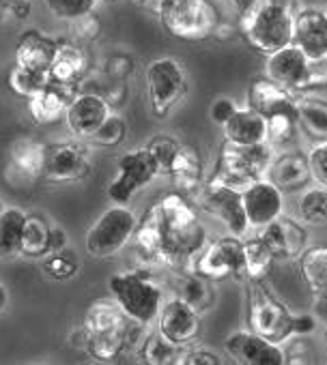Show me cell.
<instances>
[{
	"label": "cell",
	"mask_w": 327,
	"mask_h": 365,
	"mask_svg": "<svg viewBox=\"0 0 327 365\" xmlns=\"http://www.w3.org/2000/svg\"><path fill=\"white\" fill-rule=\"evenodd\" d=\"M194 273L205 275L213 282L220 279H246V247L243 241L235 235L222 237L213 243H207L198 254L192 267Z\"/></svg>",
	"instance_id": "4fadbf2b"
},
{
	"label": "cell",
	"mask_w": 327,
	"mask_h": 365,
	"mask_svg": "<svg viewBox=\"0 0 327 365\" xmlns=\"http://www.w3.org/2000/svg\"><path fill=\"white\" fill-rule=\"evenodd\" d=\"M237 110V103L233 99H226V97H220L211 103L209 108V118L216 123V125H224Z\"/></svg>",
	"instance_id": "7dc6e473"
},
{
	"label": "cell",
	"mask_w": 327,
	"mask_h": 365,
	"mask_svg": "<svg viewBox=\"0 0 327 365\" xmlns=\"http://www.w3.org/2000/svg\"><path fill=\"white\" fill-rule=\"evenodd\" d=\"M297 114H299V129L314 140H327V101L316 97H299L297 99Z\"/></svg>",
	"instance_id": "4dcf8cb0"
},
{
	"label": "cell",
	"mask_w": 327,
	"mask_h": 365,
	"mask_svg": "<svg viewBox=\"0 0 327 365\" xmlns=\"http://www.w3.org/2000/svg\"><path fill=\"white\" fill-rule=\"evenodd\" d=\"M46 9L56 18L65 22H74L82 16H89L95 11L97 0H44Z\"/></svg>",
	"instance_id": "f35d334b"
},
{
	"label": "cell",
	"mask_w": 327,
	"mask_h": 365,
	"mask_svg": "<svg viewBox=\"0 0 327 365\" xmlns=\"http://www.w3.org/2000/svg\"><path fill=\"white\" fill-rule=\"evenodd\" d=\"M61 37H52L37 29H29L20 35L16 46V63L33 71L48 73L50 65L59 52Z\"/></svg>",
	"instance_id": "cb8c5ba5"
},
{
	"label": "cell",
	"mask_w": 327,
	"mask_h": 365,
	"mask_svg": "<svg viewBox=\"0 0 327 365\" xmlns=\"http://www.w3.org/2000/svg\"><path fill=\"white\" fill-rule=\"evenodd\" d=\"M293 43H297L310 58L327 56V14L318 7L297 11Z\"/></svg>",
	"instance_id": "d4e9b609"
},
{
	"label": "cell",
	"mask_w": 327,
	"mask_h": 365,
	"mask_svg": "<svg viewBox=\"0 0 327 365\" xmlns=\"http://www.w3.org/2000/svg\"><path fill=\"white\" fill-rule=\"evenodd\" d=\"M112 114V106L99 93H82L76 95L67 106L65 123L69 131L78 138H91L97 127Z\"/></svg>",
	"instance_id": "ffe728a7"
},
{
	"label": "cell",
	"mask_w": 327,
	"mask_h": 365,
	"mask_svg": "<svg viewBox=\"0 0 327 365\" xmlns=\"http://www.w3.org/2000/svg\"><path fill=\"white\" fill-rule=\"evenodd\" d=\"M131 69H134V65H131V58L129 56H114V58L108 61V73L112 78L123 80V78H127L131 73Z\"/></svg>",
	"instance_id": "c3c4849f"
},
{
	"label": "cell",
	"mask_w": 327,
	"mask_h": 365,
	"mask_svg": "<svg viewBox=\"0 0 327 365\" xmlns=\"http://www.w3.org/2000/svg\"><path fill=\"white\" fill-rule=\"evenodd\" d=\"M31 16V0H0V24L22 22Z\"/></svg>",
	"instance_id": "ee69618b"
},
{
	"label": "cell",
	"mask_w": 327,
	"mask_h": 365,
	"mask_svg": "<svg viewBox=\"0 0 327 365\" xmlns=\"http://www.w3.org/2000/svg\"><path fill=\"white\" fill-rule=\"evenodd\" d=\"M246 41L265 56L293 43L295 14L288 7L258 0L256 7L241 18Z\"/></svg>",
	"instance_id": "5b68a950"
},
{
	"label": "cell",
	"mask_w": 327,
	"mask_h": 365,
	"mask_svg": "<svg viewBox=\"0 0 327 365\" xmlns=\"http://www.w3.org/2000/svg\"><path fill=\"white\" fill-rule=\"evenodd\" d=\"M157 16L166 33L181 41L207 39L220 26V14L213 0H166Z\"/></svg>",
	"instance_id": "ba28073f"
},
{
	"label": "cell",
	"mask_w": 327,
	"mask_h": 365,
	"mask_svg": "<svg viewBox=\"0 0 327 365\" xmlns=\"http://www.w3.org/2000/svg\"><path fill=\"white\" fill-rule=\"evenodd\" d=\"M78 95V84H63L50 80L44 91L29 99V112L39 125H54L65 118L67 106Z\"/></svg>",
	"instance_id": "7402d4cb"
},
{
	"label": "cell",
	"mask_w": 327,
	"mask_h": 365,
	"mask_svg": "<svg viewBox=\"0 0 327 365\" xmlns=\"http://www.w3.org/2000/svg\"><path fill=\"white\" fill-rule=\"evenodd\" d=\"M166 176L173 178L181 194L198 192V187L203 185V161L198 150L190 144H181Z\"/></svg>",
	"instance_id": "4316f807"
},
{
	"label": "cell",
	"mask_w": 327,
	"mask_h": 365,
	"mask_svg": "<svg viewBox=\"0 0 327 365\" xmlns=\"http://www.w3.org/2000/svg\"><path fill=\"white\" fill-rule=\"evenodd\" d=\"M50 82V76L48 73H41V71H33L29 67H22V65H14V69L9 71V78H7V84L11 88V93L20 99H31L35 97L39 91L46 88V84Z\"/></svg>",
	"instance_id": "d590c367"
},
{
	"label": "cell",
	"mask_w": 327,
	"mask_h": 365,
	"mask_svg": "<svg viewBox=\"0 0 327 365\" xmlns=\"http://www.w3.org/2000/svg\"><path fill=\"white\" fill-rule=\"evenodd\" d=\"M267 178L282 190V194H295L301 192L312 180L310 161L299 150H286L271 159Z\"/></svg>",
	"instance_id": "603a6c76"
},
{
	"label": "cell",
	"mask_w": 327,
	"mask_h": 365,
	"mask_svg": "<svg viewBox=\"0 0 327 365\" xmlns=\"http://www.w3.org/2000/svg\"><path fill=\"white\" fill-rule=\"evenodd\" d=\"M323 11H325V14H327V5H325V7H323Z\"/></svg>",
	"instance_id": "680465c9"
},
{
	"label": "cell",
	"mask_w": 327,
	"mask_h": 365,
	"mask_svg": "<svg viewBox=\"0 0 327 365\" xmlns=\"http://www.w3.org/2000/svg\"><path fill=\"white\" fill-rule=\"evenodd\" d=\"M261 239L265 241L267 250L271 252L273 260H293L299 258L308 243V232L301 222L286 217L284 213L261 228Z\"/></svg>",
	"instance_id": "d6986e66"
},
{
	"label": "cell",
	"mask_w": 327,
	"mask_h": 365,
	"mask_svg": "<svg viewBox=\"0 0 327 365\" xmlns=\"http://www.w3.org/2000/svg\"><path fill=\"white\" fill-rule=\"evenodd\" d=\"M265 76L293 95L327 86V56L310 58L297 43H288L265 61Z\"/></svg>",
	"instance_id": "277c9868"
},
{
	"label": "cell",
	"mask_w": 327,
	"mask_h": 365,
	"mask_svg": "<svg viewBox=\"0 0 327 365\" xmlns=\"http://www.w3.org/2000/svg\"><path fill=\"white\" fill-rule=\"evenodd\" d=\"M67 245H69L67 232L63 228H59V226H52V232H50V254L52 252H59V250H63Z\"/></svg>",
	"instance_id": "f907efd6"
},
{
	"label": "cell",
	"mask_w": 327,
	"mask_h": 365,
	"mask_svg": "<svg viewBox=\"0 0 327 365\" xmlns=\"http://www.w3.org/2000/svg\"><path fill=\"white\" fill-rule=\"evenodd\" d=\"M108 288L114 303L134 322L146 327L153 320H157L159 309L164 305V288L159 286L149 267L114 273L108 279Z\"/></svg>",
	"instance_id": "3957f363"
},
{
	"label": "cell",
	"mask_w": 327,
	"mask_h": 365,
	"mask_svg": "<svg viewBox=\"0 0 327 365\" xmlns=\"http://www.w3.org/2000/svg\"><path fill=\"white\" fill-rule=\"evenodd\" d=\"M267 3H273V5H282V7H293V0H267Z\"/></svg>",
	"instance_id": "9f6ffc18"
},
{
	"label": "cell",
	"mask_w": 327,
	"mask_h": 365,
	"mask_svg": "<svg viewBox=\"0 0 327 365\" xmlns=\"http://www.w3.org/2000/svg\"><path fill=\"white\" fill-rule=\"evenodd\" d=\"M138 220L125 205L106 209L86 232V252L95 258H112L121 254L136 235Z\"/></svg>",
	"instance_id": "9c48e42d"
},
{
	"label": "cell",
	"mask_w": 327,
	"mask_h": 365,
	"mask_svg": "<svg viewBox=\"0 0 327 365\" xmlns=\"http://www.w3.org/2000/svg\"><path fill=\"white\" fill-rule=\"evenodd\" d=\"M138 3H140L142 7H146L149 11H153V14H159L161 5L166 3V0H138Z\"/></svg>",
	"instance_id": "db71d44e"
},
{
	"label": "cell",
	"mask_w": 327,
	"mask_h": 365,
	"mask_svg": "<svg viewBox=\"0 0 327 365\" xmlns=\"http://www.w3.org/2000/svg\"><path fill=\"white\" fill-rule=\"evenodd\" d=\"M7 303H9V290L3 284H0V312L7 307Z\"/></svg>",
	"instance_id": "11a10c76"
},
{
	"label": "cell",
	"mask_w": 327,
	"mask_h": 365,
	"mask_svg": "<svg viewBox=\"0 0 327 365\" xmlns=\"http://www.w3.org/2000/svg\"><path fill=\"white\" fill-rule=\"evenodd\" d=\"M297 217L306 226H325L327 224V187L316 185L299 194Z\"/></svg>",
	"instance_id": "e575fe53"
},
{
	"label": "cell",
	"mask_w": 327,
	"mask_h": 365,
	"mask_svg": "<svg viewBox=\"0 0 327 365\" xmlns=\"http://www.w3.org/2000/svg\"><path fill=\"white\" fill-rule=\"evenodd\" d=\"M248 106L254 108L256 112H261L265 118L280 116V114L299 116L297 114V97L291 91H286L282 84L269 80L267 76L252 80V84L248 88Z\"/></svg>",
	"instance_id": "44dd1931"
},
{
	"label": "cell",
	"mask_w": 327,
	"mask_h": 365,
	"mask_svg": "<svg viewBox=\"0 0 327 365\" xmlns=\"http://www.w3.org/2000/svg\"><path fill=\"white\" fill-rule=\"evenodd\" d=\"M179 146H181V142H177V140L171 138V135H155V138L146 144V148L151 150V155H153V159H155V163H157L159 174H168V168H171V163H173V159H175Z\"/></svg>",
	"instance_id": "60d3db41"
},
{
	"label": "cell",
	"mask_w": 327,
	"mask_h": 365,
	"mask_svg": "<svg viewBox=\"0 0 327 365\" xmlns=\"http://www.w3.org/2000/svg\"><path fill=\"white\" fill-rule=\"evenodd\" d=\"M243 247H246V279H265L276 262L265 241L261 237H254L243 241Z\"/></svg>",
	"instance_id": "8d00e7d4"
},
{
	"label": "cell",
	"mask_w": 327,
	"mask_h": 365,
	"mask_svg": "<svg viewBox=\"0 0 327 365\" xmlns=\"http://www.w3.org/2000/svg\"><path fill=\"white\" fill-rule=\"evenodd\" d=\"M224 350L231 354L233 361L241 365H284L288 363L286 352L280 344L265 339L254 331H237L226 337Z\"/></svg>",
	"instance_id": "2e32d148"
},
{
	"label": "cell",
	"mask_w": 327,
	"mask_h": 365,
	"mask_svg": "<svg viewBox=\"0 0 327 365\" xmlns=\"http://www.w3.org/2000/svg\"><path fill=\"white\" fill-rule=\"evenodd\" d=\"M308 161H310L312 178L318 182V185L327 187V140L318 142V146H314L310 150Z\"/></svg>",
	"instance_id": "f6af8a7d"
},
{
	"label": "cell",
	"mask_w": 327,
	"mask_h": 365,
	"mask_svg": "<svg viewBox=\"0 0 327 365\" xmlns=\"http://www.w3.org/2000/svg\"><path fill=\"white\" fill-rule=\"evenodd\" d=\"M157 174V163L146 146L127 150L119 157L116 176L108 185V198L114 205H127Z\"/></svg>",
	"instance_id": "7c38bea8"
},
{
	"label": "cell",
	"mask_w": 327,
	"mask_h": 365,
	"mask_svg": "<svg viewBox=\"0 0 327 365\" xmlns=\"http://www.w3.org/2000/svg\"><path fill=\"white\" fill-rule=\"evenodd\" d=\"M271 159H273V148L269 142L235 144V142L224 140L218 153V163H216V172L211 178L226 182V185H233V187H246L267 174Z\"/></svg>",
	"instance_id": "8992f818"
},
{
	"label": "cell",
	"mask_w": 327,
	"mask_h": 365,
	"mask_svg": "<svg viewBox=\"0 0 327 365\" xmlns=\"http://www.w3.org/2000/svg\"><path fill=\"white\" fill-rule=\"evenodd\" d=\"M248 284V322L250 331L273 344L293 337L295 314L271 292L265 279H246Z\"/></svg>",
	"instance_id": "52a82bcc"
},
{
	"label": "cell",
	"mask_w": 327,
	"mask_h": 365,
	"mask_svg": "<svg viewBox=\"0 0 327 365\" xmlns=\"http://www.w3.org/2000/svg\"><path fill=\"white\" fill-rule=\"evenodd\" d=\"M46 146L35 138H18L7 153V176L18 185H31L44 176Z\"/></svg>",
	"instance_id": "ac0fdd59"
},
{
	"label": "cell",
	"mask_w": 327,
	"mask_h": 365,
	"mask_svg": "<svg viewBox=\"0 0 327 365\" xmlns=\"http://www.w3.org/2000/svg\"><path fill=\"white\" fill-rule=\"evenodd\" d=\"M181 363L183 365H220L222 359L209 348H190L183 352Z\"/></svg>",
	"instance_id": "bcb514c9"
},
{
	"label": "cell",
	"mask_w": 327,
	"mask_h": 365,
	"mask_svg": "<svg viewBox=\"0 0 327 365\" xmlns=\"http://www.w3.org/2000/svg\"><path fill=\"white\" fill-rule=\"evenodd\" d=\"M5 211V207H3V202H0V213H3Z\"/></svg>",
	"instance_id": "6f0895ef"
},
{
	"label": "cell",
	"mask_w": 327,
	"mask_h": 365,
	"mask_svg": "<svg viewBox=\"0 0 327 365\" xmlns=\"http://www.w3.org/2000/svg\"><path fill=\"white\" fill-rule=\"evenodd\" d=\"M226 3H228L231 7H235V9H237L239 18H243L246 14H250V11L256 7L258 0H226Z\"/></svg>",
	"instance_id": "f5cc1de1"
},
{
	"label": "cell",
	"mask_w": 327,
	"mask_h": 365,
	"mask_svg": "<svg viewBox=\"0 0 327 365\" xmlns=\"http://www.w3.org/2000/svg\"><path fill=\"white\" fill-rule=\"evenodd\" d=\"M125 138H127V125H125L123 116L112 112L89 140L95 146H119Z\"/></svg>",
	"instance_id": "ab89813d"
},
{
	"label": "cell",
	"mask_w": 327,
	"mask_h": 365,
	"mask_svg": "<svg viewBox=\"0 0 327 365\" xmlns=\"http://www.w3.org/2000/svg\"><path fill=\"white\" fill-rule=\"evenodd\" d=\"M91 174V161L78 142H54L46 146V163H44V180L54 185H67V182L84 180Z\"/></svg>",
	"instance_id": "5bb4252c"
},
{
	"label": "cell",
	"mask_w": 327,
	"mask_h": 365,
	"mask_svg": "<svg viewBox=\"0 0 327 365\" xmlns=\"http://www.w3.org/2000/svg\"><path fill=\"white\" fill-rule=\"evenodd\" d=\"M44 271L59 282L71 279L78 271H80V256L67 245L59 252H52L48 256H44Z\"/></svg>",
	"instance_id": "74e56055"
},
{
	"label": "cell",
	"mask_w": 327,
	"mask_h": 365,
	"mask_svg": "<svg viewBox=\"0 0 327 365\" xmlns=\"http://www.w3.org/2000/svg\"><path fill=\"white\" fill-rule=\"evenodd\" d=\"M86 54L80 48V43H76L74 39H61L59 52L50 65V80L54 82H63V84H78L82 80V76L86 73Z\"/></svg>",
	"instance_id": "83f0119b"
},
{
	"label": "cell",
	"mask_w": 327,
	"mask_h": 365,
	"mask_svg": "<svg viewBox=\"0 0 327 365\" xmlns=\"http://www.w3.org/2000/svg\"><path fill=\"white\" fill-rule=\"evenodd\" d=\"M69 24H71V39L76 43H80V41H93L101 33V20H99V16L95 11L89 14V16H82V18L69 22Z\"/></svg>",
	"instance_id": "7bdbcfd3"
},
{
	"label": "cell",
	"mask_w": 327,
	"mask_h": 365,
	"mask_svg": "<svg viewBox=\"0 0 327 365\" xmlns=\"http://www.w3.org/2000/svg\"><path fill=\"white\" fill-rule=\"evenodd\" d=\"M134 245L144 267L164 264L175 273L192 271L207 245V228L181 194H168L138 224Z\"/></svg>",
	"instance_id": "6da1fadb"
},
{
	"label": "cell",
	"mask_w": 327,
	"mask_h": 365,
	"mask_svg": "<svg viewBox=\"0 0 327 365\" xmlns=\"http://www.w3.org/2000/svg\"><path fill=\"white\" fill-rule=\"evenodd\" d=\"M316 327H318V322H316V316H314V314H301V316L295 314V320H293V335H308V333H312Z\"/></svg>",
	"instance_id": "681fc988"
},
{
	"label": "cell",
	"mask_w": 327,
	"mask_h": 365,
	"mask_svg": "<svg viewBox=\"0 0 327 365\" xmlns=\"http://www.w3.org/2000/svg\"><path fill=\"white\" fill-rule=\"evenodd\" d=\"M314 316H316V322L321 324L323 337L327 341V299H318L314 303Z\"/></svg>",
	"instance_id": "816d5d0a"
},
{
	"label": "cell",
	"mask_w": 327,
	"mask_h": 365,
	"mask_svg": "<svg viewBox=\"0 0 327 365\" xmlns=\"http://www.w3.org/2000/svg\"><path fill=\"white\" fill-rule=\"evenodd\" d=\"M157 329L164 337H168L177 346L192 344L201 333V312L194 309L183 299L173 297L168 301H164L159 309Z\"/></svg>",
	"instance_id": "e0dca14e"
},
{
	"label": "cell",
	"mask_w": 327,
	"mask_h": 365,
	"mask_svg": "<svg viewBox=\"0 0 327 365\" xmlns=\"http://www.w3.org/2000/svg\"><path fill=\"white\" fill-rule=\"evenodd\" d=\"M24 222L26 213L18 207H9L0 213V258H11L20 254Z\"/></svg>",
	"instance_id": "836d02e7"
},
{
	"label": "cell",
	"mask_w": 327,
	"mask_h": 365,
	"mask_svg": "<svg viewBox=\"0 0 327 365\" xmlns=\"http://www.w3.org/2000/svg\"><path fill=\"white\" fill-rule=\"evenodd\" d=\"M301 275L312 292V297L327 299V245L308 247L299 256Z\"/></svg>",
	"instance_id": "f546056e"
},
{
	"label": "cell",
	"mask_w": 327,
	"mask_h": 365,
	"mask_svg": "<svg viewBox=\"0 0 327 365\" xmlns=\"http://www.w3.org/2000/svg\"><path fill=\"white\" fill-rule=\"evenodd\" d=\"M299 129V116L291 114H280L267 118V133H269V144H291L297 135Z\"/></svg>",
	"instance_id": "b9f144b4"
},
{
	"label": "cell",
	"mask_w": 327,
	"mask_h": 365,
	"mask_svg": "<svg viewBox=\"0 0 327 365\" xmlns=\"http://www.w3.org/2000/svg\"><path fill=\"white\" fill-rule=\"evenodd\" d=\"M140 354H142V361L151 363V365H173V363H181V356H183V346H177L173 344L168 337H164L157 331L144 335L140 339Z\"/></svg>",
	"instance_id": "d6a6232c"
},
{
	"label": "cell",
	"mask_w": 327,
	"mask_h": 365,
	"mask_svg": "<svg viewBox=\"0 0 327 365\" xmlns=\"http://www.w3.org/2000/svg\"><path fill=\"white\" fill-rule=\"evenodd\" d=\"M243 209L250 228H265L273 220H278L284 211V194L269 178H258L241 190Z\"/></svg>",
	"instance_id": "9a60e30c"
},
{
	"label": "cell",
	"mask_w": 327,
	"mask_h": 365,
	"mask_svg": "<svg viewBox=\"0 0 327 365\" xmlns=\"http://www.w3.org/2000/svg\"><path fill=\"white\" fill-rule=\"evenodd\" d=\"M131 322L114 301H95L86 309L82 327L74 331L78 335L74 346L97 361H114L129 346Z\"/></svg>",
	"instance_id": "7a4b0ae2"
},
{
	"label": "cell",
	"mask_w": 327,
	"mask_h": 365,
	"mask_svg": "<svg viewBox=\"0 0 327 365\" xmlns=\"http://www.w3.org/2000/svg\"><path fill=\"white\" fill-rule=\"evenodd\" d=\"M175 297L183 299L186 303H190L194 309H198L201 314L211 309L213 303H216V286H213V279L205 277V275H198L194 271H181L177 273L175 277Z\"/></svg>",
	"instance_id": "f1b7e54d"
},
{
	"label": "cell",
	"mask_w": 327,
	"mask_h": 365,
	"mask_svg": "<svg viewBox=\"0 0 327 365\" xmlns=\"http://www.w3.org/2000/svg\"><path fill=\"white\" fill-rule=\"evenodd\" d=\"M198 202L201 207L216 217L231 235L243 237L250 230L246 209H243V196L239 187L226 185L216 178H209L207 182L198 187Z\"/></svg>",
	"instance_id": "8fae6325"
},
{
	"label": "cell",
	"mask_w": 327,
	"mask_h": 365,
	"mask_svg": "<svg viewBox=\"0 0 327 365\" xmlns=\"http://www.w3.org/2000/svg\"><path fill=\"white\" fill-rule=\"evenodd\" d=\"M228 142L235 144H263L269 142L267 118L254 108H237L235 114L222 125Z\"/></svg>",
	"instance_id": "484cf974"
},
{
	"label": "cell",
	"mask_w": 327,
	"mask_h": 365,
	"mask_svg": "<svg viewBox=\"0 0 327 365\" xmlns=\"http://www.w3.org/2000/svg\"><path fill=\"white\" fill-rule=\"evenodd\" d=\"M50 232L52 224L39 215V213H29L24 222V232H22V247L20 254L29 258H41L50 254Z\"/></svg>",
	"instance_id": "1f68e13d"
},
{
	"label": "cell",
	"mask_w": 327,
	"mask_h": 365,
	"mask_svg": "<svg viewBox=\"0 0 327 365\" xmlns=\"http://www.w3.org/2000/svg\"><path fill=\"white\" fill-rule=\"evenodd\" d=\"M188 78L183 65L173 56H159L146 67V93L155 116H168L171 110L183 99Z\"/></svg>",
	"instance_id": "30bf717a"
}]
</instances>
